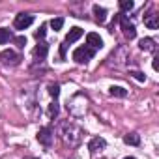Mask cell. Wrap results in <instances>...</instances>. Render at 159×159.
Returning a JSON list of instances; mask_svg holds the SVG:
<instances>
[{
    "mask_svg": "<svg viewBox=\"0 0 159 159\" xmlns=\"http://www.w3.org/2000/svg\"><path fill=\"white\" fill-rule=\"evenodd\" d=\"M159 15H155V13H150V15H144V25L148 26V28H152V30H155L157 26H159V19H157Z\"/></svg>",
    "mask_w": 159,
    "mask_h": 159,
    "instance_id": "8fae6325",
    "label": "cell"
},
{
    "mask_svg": "<svg viewBox=\"0 0 159 159\" xmlns=\"http://www.w3.org/2000/svg\"><path fill=\"white\" fill-rule=\"evenodd\" d=\"M109 92H111V96H114V98H125V96H127V90L122 88V86H111Z\"/></svg>",
    "mask_w": 159,
    "mask_h": 159,
    "instance_id": "5bb4252c",
    "label": "cell"
},
{
    "mask_svg": "<svg viewBox=\"0 0 159 159\" xmlns=\"http://www.w3.org/2000/svg\"><path fill=\"white\" fill-rule=\"evenodd\" d=\"M0 58L4 60V64H6V66H17V64H19V60H21V58H19V54H17V52H13L11 49H10V51H2Z\"/></svg>",
    "mask_w": 159,
    "mask_h": 159,
    "instance_id": "5b68a950",
    "label": "cell"
},
{
    "mask_svg": "<svg viewBox=\"0 0 159 159\" xmlns=\"http://www.w3.org/2000/svg\"><path fill=\"white\" fill-rule=\"evenodd\" d=\"M125 159H135V157H125Z\"/></svg>",
    "mask_w": 159,
    "mask_h": 159,
    "instance_id": "cb8c5ba5",
    "label": "cell"
},
{
    "mask_svg": "<svg viewBox=\"0 0 159 159\" xmlns=\"http://www.w3.org/2000/svg\"><path fill=\"white\" fill-rule=\"evenodd\" d=\"M83 36V28H79V26H73L69 32H67V36H66V45L67 43H75L79 38Z\"/></svg>",
    "mask_w": 159,
    "mask_h": 159,
    "instance_id": "ba28073f",
    "label": "cell"
},
{
    "mask_svg": "<svg viewBox=\"0 0 159 159\" xmlns=\"http://www.w3.org/2000/svg\"><path fill=\"white\" fill-rule=\"evenodd\" d=\"M94 15H96V19H98L99 23H105V19H107V10L101 8V6H94Z\"/></svg>",
    "mask_w": 159,
    "mask_h": 159,
    "instance_id": "7c38bea8",
    "label": "cell"
},
{
    "mask_svg": "<svg viewBox=\"0 0 159 159\" xmlns=\"http://www.w3.org/2000/svg\"><path fill=\"white\" fill-rule=\"evenodd\" d=\"M49 94L56 99V98H58V94H60V86H58V84H51V86H49Z\"/></svg>",
    "mask_w": 159,
    "mask_h": 159,
    "instance_id": "ffe728a7",
    "label": "cell"
},
{
    "mask_svg": "<svg viewBox=\"0 0 159 159\" xmlns=\"http://www.w3.org/2000/svg\"><path fill=\"white\" fill-rule=\"evenodd\" d=\"M92 56H94V51L90 47H79L73 51V60L77 64H86L88 60H92Z\"/></svg>",
    "mask_w": 159,
    "mask_h": 159,
    "instance_id": "6da1fadb",
    "label": "cell"
},
{
    "mask_svg": "<svg viewBox=\"0 0 159 159\" xmlns=\"http://www.w3.org/2000/svg\"><path fill=\"white\" fill-rule=\"evenodd\" d=\"M105 146H107V142H105V139H101V137H94V139L88 142V150H90L92 153H96V152H101Z\"/></svg>",
    "mask_w": 159,
    "mask_h": 159,
    "instance_id": "52a82bcc",
    "label": "cell"
},
{
    "mask_svg": "<svg viewBox=\"0 0 159 159\" xmlns=\"http://www.w3.org/2000/svg\"><path fill=\"white\" fill-rule=\"evenodd\" d=\"M131 75H133V77L137 79L139 83H144V81H146V75H144L142 71H131Z\"/></svg>",
    "mask_w": 159,
    "mask_h": 159,
    "instance_id": "44dd1931",
    "label": "cell"
},
{
    "mask_svg": "<svg viewBox=\"0 0 159 159\" xmlns=\"http://www.w3.org/2000/svg\"><path fill=\"white\" fill-rule=\"evenodd\" d=\"M10 39H13L11 32H10L8 28H0V45H4V43H8Z\"/></svg>",
    "mask_w": 159,
    "mask_h": 159,
    "instance_id": "9a60e30c",
    "label": "cell"
},
{
    "mask_svg": "<svg viewBox=\"0 0 159 159\" xmlns=\"http://www.w3.org/2000/svg\"><path fill=\"white\" fill-rule=\"evenodd\" d=\"M58 111H60V109H58V103H56V101L51 103V105H49V111H47L49 118H56V116H58Z\"/></svg>",
    "mask_w": 159,
    "mask_h": 159,
    "instance_id": "2e32d148",
    "label": "cell"
},
{
    "mask_svg": "<svg viewBox=\"0 0 159 159\" xmlns=\"http://www.w3.org/2000/svg\"><path fill=\"white\" fill-rule=\"evenodd\" d=\"M153 69H155V71L159 69V58H157V56L153 58Z\"/></svg>",
    "mask_w": 159,
    "mask_h": 159,
    "instance_id": "603a6c76",
    "label": "cell"
},
{
    "mask_svg": "<svg viewBox=\"0 0 159 159\" xmlns=\"http://www.w3.org/2000/svg\"><path fill=\"white\" fill-rule=\"evenodd\" d=\"M38 140H39V144H43L45 148H49L52 144V131H51V127H41L38 131Z\"/></svg>",
    "mask_w": 159,
    "mask_h": 159,
    "instance_id": "277c9868",
    "label": "cell"
},
{
    "mask_svg": "<svg viewBox=\"0 0 159 159\" xmlns=\"http://www.w3.org/2000/svg\"><path fill=\"white\" fill-rule=\"evenodd\" d=\"M32 23H34V17H32V15H28V13H19V15L15 17V21H13V26H15V30H25V28H28Z\"/></svg>",
    "mask_w": 159,
    "mask_h": 159,
    "instance_id": "3957f363",
    "label": "cell"
},
{
    "mask_svg": "<svg viewBox=\"0 0 159 159\" xmlns=\"http://www.w3.org/2000/svg\"><path fill=\"white\" fill-rule=\"evenodd\" d=\"M118 19H120V26H122V32H124V36H125V38H129V39H133V38L137 36L135 25H133V23H129V19H127L125 15H120Z\"/></svg>",
    "mask_w": 159,
    "mask_h": 159,
    "instance_id": "7a4b0ae2",
    "label": "cell"
},
{
    "mask_svg": "<svg viewBox=\"0 0 159 159\" xmlns=\"http://www.w3.org/2000/svg\"><path fill=\"white\" fill-rule=\"evenodd\" d=\"M47 51H49V45H47L45 41H41V43L36 45V49H34V56L39 58V60H43V58L47 56Z\"/></svg>",
    "mask_w": 159,
    "mask_h": 159,
    "instance_id": "30bf717a",
    "label": "cell"
},
{
    "mask_svg": "<svg viewBox=\"0 0 159 159\" xmlns=\"http://www.w3.org/2000/svg\"><path fill=\"white\" fill-rule=\"evenodd\" d=\"M120 10L122 11H131L133 10V2H131V0H122V2H120Z\"/></svg>",
    "mask_w": 159,
    "mask_h": 159,
    "instance_id": "e0dca14e",
    "label": "cell"
},
{
    "mask_svg": "<svg viewBox=\"0 0 159 159\" xmlns=\"http://www.w3.org/2000/svg\"><path fill=\"white\" fill-rule=\"evenodd\" d=\"M13 43H15L19 49H23V47L26 45V38H25V36H17V38H13Z\"/></svg>",
    "mask_w": 159,
    "mask_h": 159,
    "instance_id": "d6986e66",
    "label": "cell"
},
{
    "mask_svg": "<svg viewBox=\"0 0 159 159\" xmlns=\"http://www.w3.org/2000/svg\"><path fill=\"white\" fill-rule=\"evenodd\" d=\"M139 47H140L142 51H148V52H155V49H157V45H155V41H153L152 38H144V39H140Z\"/></svg>",
    "mask_w": 159,
    "mask_h": 159,
    "instance_id": "9c48e42d",
    "label": "cell"
},
{
    "mask_svg": "<svg viewBox=\"0 0 159 159\" xmlns=\"http://www.w3.org/2000/svg\"><path fill=\"white\" fill-rule=\"evenodd\" d=\"M124 142H125V144H131V146H139V144H140V137H139L137 133H129V135L124 137Z\"/></svg>",
    "mask_w": 159,
    "mask_h": 159,
    "instance_id": "4fadbf2b",
    "label": "cell"
},
{
    "mask_svg": "<svg viewBox=\"0 0 159 159\" xmlns=\"http://www.w3.org/2000/svg\"><path fill=\"white\" fill-rule=\"evenodd\" d=\"M51 26H52V30H60V28L64 26V19H62V17L52 19V21H51Z\"/></svg>",
    "mask_w": 159,
    "mask_h": 159,
    "instance_id": "ac0fdd59",
    "label": "cell"
},
{
    "mask_svg": "<svg viewBox=\"0 0 159 159\" xmlns=\"http://www.w3.org/2000/svg\"><path fill=\"white\" fill-rule=\"evenodd\" d=\"M45 34H47V30H45V25H41V26H39V30L36 32V39H43V38H45Z\"/></svg>",
    "mask_w": 159,
    "mask_h": 159,
    "instance_id": "7402d4cb",
    "label": "cell"
},
{
    "mask_svg": "<svg viewBox=\"0 0 159 159\" xmlns=\"http://www.w3.org/2000/svg\"><path fill=\"white\" fill-rule=\"evenodd\" d=\"M86 43H88V47L92 49V51H96V49H101L103 47V39L99 38V34H96V32H92V34H88L86 36Z\"/></svg>",
    "mask_w": 159,
    "mask_h": 159,
    "instance_id": "8992f818",
    "label": "cell"
}]
</instances>
